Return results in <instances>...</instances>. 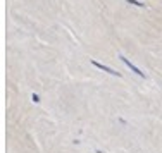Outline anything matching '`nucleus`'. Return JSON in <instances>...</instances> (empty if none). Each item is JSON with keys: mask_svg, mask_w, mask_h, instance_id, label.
Here are the masks:
<instances>
[{"mask_svg": "<svg viewBox=\"0 0 162 153\" xmlns=\"http://www.w3.org/2000/svg\"><path fill=\"white\" fill-rule=\"evenodd\" d=\"M92 64L97 67V69H102V71H105V72H109V74H112V76H116V78H121V74H119L117 71H114V69H110V67H107V66H104V64H100V62H97V60H92Z\"/></svg>", "mask_w": 162, "mask_h": 153, "instance_id": "obj_2", "label": "nucleus"}, {"mask_svg": "<svg viewBox=\"0 0 162 153\" xmlns=\"http://www.w3.org/2000/svg\"><path fill=\"white\" fill-rule=\"evenodd\" d=\"M119 59H121V60H123L124 64H126V66L129 67V69H131L133 72H135V74H138V76H140V78H145V72H143V71H141V69H138V67H136L135 64H133V62L129 60V59H126V57H124V55H119Z\"/></svg>", "mask_w": 162, "mask_h": 153, "instance_id": "obj_1", "label": "nucleus"}, {"mask_svg": "<svg viewBox=\"0 0 162 153\" xmlns=\"http://www.w3.org/2000/svg\"><path fill=\"white\" fill-rule=\"evenodd\" d=\"M126 2H129V4H135V5H140V7L143 5V4H140V2H136V0H126Z\"/></svg>", "mask_w": 162, "mask_h": 153, "instance_id": "obj_3", "label": "nucleus"}, {"mask_svg": "<svg viewBox=\"0 0 162 153\" xmlns=\"http://www.w3.org/2000/svg\"><path fill=\"white\" fill-rule=\"evenodd\" d=\"M33 101H35V103H38V101H40V96L38 95H33Z\"/></svg>", "mask_w": 162, "mask_h": 153, "instance_id": "obj_4", "label": "nucleus"}]
</instances>
